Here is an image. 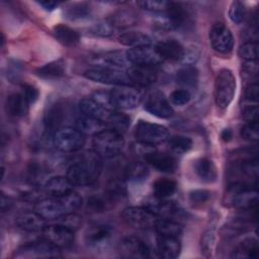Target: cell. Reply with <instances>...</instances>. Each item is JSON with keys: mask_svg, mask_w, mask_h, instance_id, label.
<instances>
[{"mask_svg": "<svg viewBox=\"0 0 259 259\" xmlns=\"http://www.w3.org/2000/svg\"><path fill=\"white\" fill-rule=\"evenodd\" d=\"M165 17L170 25L171 30L182 26L188 18L187 9L179 3L170 2L169 7L165 11Z\"/></svg>", "mask_w": 259, "mask_h": 259, "instance_id": "obj_27", "label": "cell"}, {"mask_svg": "<svg viewBox=\"0 0 259 259\" xmlns=\"http://www.w3.org/2000/svg\"><path fill=\"white\" fill-rule=\"evenodd\" d=\"M151 251L148 244L137 237H126L119 244V253L126 258H148Z\"/></svg>", "mask_w": 259, "mask_h": 259, "instance_id": "obj_16", "label": "cell"}, {"mask_svg": "<svg viewBox=\"0 0 259 259\" xmlns=\"http://www.w3.org/2000/svg\"><path fill=\"white\" fill-rule=\"evenodd\" d=\"M42 233L46 240L60 249L68 248L74 243V232L60 224L47 225Z\"/></svg>", "mask_w": 259, "mask_h": 259, "instance_id": "obj_14", "label": "cell"}, {"mask_svg": "<svg viewBox=\"0 0 259 259\" xmlns=\"http://www.w3.org/2000/svg\"><path fill=\"white\" fill-rule=\"evenodd\" d=\"M241 137L250 142H257L259 138V127H258V122L253 121V122H248L241 128Z\"/></svg>", "mask_w": 259, "mask_h": 259, "instance_id": "obj_50", "label": "cell"}, {"mask_svg": "<svg viewBox=\"0 0 259 259\" xmlns=\"http://www.w3.org/2000/svg\"><path fill=\"white\" fill-rule=\"evenodd\" d=\"M66 65L64 60L59 59L39 67L35 73L42 79H58L65 74Z\"/></svg>", "mask_w": 259, "mask_h": 259, "instance_id": "obj_31", "label": "cell"}, {"mask_svg": "<svg viewBox=\"0 0 259 259\" xmlns=\"http://www.w3.org/2000/svg\"><path fill=\"white\" fill-rule=\"evenodd\" d=\"M19 229L26 232H42L46 228V220L37 212H25L16 219Z\"/></svg>", "mask_w": 259, "mask_h": 259, "instance_id": "obj_25", "label": "cell"}, {"mask_svg": "<svg viewBox=\"0 0 259 259\" xmlns=\"http://www.w3.org/2000/svg\"><path fill=\"white\" fill-rule=\"evenodd\" d=\"M258 253V244L256 239L247 238L242 241L233 251V258H255Z\"/></svg>", "mask_w": 259, "mask_h": 259, "instance_id": "obj_35", "label": "cell"}, {"mask_svg": "<svg viewBox=\"0 0 259 259\" xmlns=\"http://www.w3.org/2000/svg\"><path fill=\"white\" fill-rule=\"evenodd\" d=\"M79 109L82 114L93 117L104 124H107L111 115L115 111H111L93 99L91 96L83 98L79 103Z\"/></svg>", "mask_w": 259, "mask_h": 259, "instance_id": "obj_18", "label": "cell"}, {"mask_svg": "<svg viewBox=\"0 0 259 259\" xmlns=\"http://www.w3.org/2000/svg\"><path fill=\"white\" fill-rule=\"evenodd\" d=\"M232 137H233V134H232V131L230 128H225L221 133V138L225 142H229L232 139Z\"/></svg>", "mask_w": 259, "mask_h": 259, "instance_id": "obj_60", "label": "cell"}, {"mask_svg": "<svg viewBox=\"0 0 259 259\" xmlns=\"http://www.w3.org/2000/svg\"><path fill=\"white\" fill-rule=\"evenodd\" d=\"M155 229L159 235L177 237L182 233V227L178 222L172 219L160 218L155 226Z\"/></svg>", "mask_w": 259, "mask_h": 259, "instance_id": "obj_38", "label": "cell"}, {"mask_svg": "<svg viewBox=\"0 0 259 259\" xmlns=\"http://www.w3.org/2000/svg\"><path fill=\"white\" fill-rule=\"evenodd\" d=\"M246 16L245 5L240 1L232 2L229 9V17L235 23H241L244 21Z\"/></svg>", "mask_w": 259, "mask_h": 259, "instance_id": "obj_46", "label": "cell"}, {"mask_svg": "<svg viewBox=\"0 0 259 259\" xmlns=\"http://www.w3.org/2000/svg\"><path fill=\"white\" fill-rule=\"evenodd\" d=\"M105 124L93 117L87 116L85 114L80 115L75 120V128L78 130L80 133L85 135H96L100 131L103 130Z\"/></svg>", "mask_w": 259, "mask_h": 259, "instance_id": "obj_32", "label": "cell"}, {"mask_svg": "<svg viewBox=\"0 0 259 259\" xmlns=\"http://www.w3.org/2000/svg\"><path fill=\"white\" fill-rule=\"evenodd\" d=\"M242 116L248 122L257 121L258 119V107L257 105L247 104L242 108Z\"/></svg>", "mask_w": 259, "mask_h": 259, "instance_id": "obj_53", "label": "cell"}, {"mask_svg": "<svg viewBox=\"0 0 259 259\" xmlns=\"http://www.w3.org/2000/svg\"><path fill=\"white\" fill-rule=\"evenodd\" d=\"M118 40L120 44L132 48L152 46L153 42L152 38L142 31H127L121 33L118 36Z\"/></svg>", "mask_w": 259, "mask_h": 259, "instance_id": "obj_33", "label": "cell"}, {"mask_svg": "<svg viewBox=\"0 0 259 259\" xmlns=\"http://www.w3.org/2000/svg\"><path fill=\"white\" fill-rule=\"evenodd\" d=\"M181 244L177 237L162 236L157 238V252L160 257L165 259H174L179 256Z\"/></svg>", "mask_w": 259, "mask_h": 259, "instance_id": "obj_22", "label": "cell"}, {"mask_svg": "<svg viewBox=\"0 0 259 259\" xmlns=\"http://www.w3.org/2000/svg\"><path fill=\"white\" fill-rule=\"evenodd\" d=\"M29 103L21 93H13L5 100V110L9 115L15 117L24 116L28 112Z\"/></svg>", "mask_w": 259, "mask_h": 259, "instance_id": "obj_26", "label": "cell"}, {"mask_svg": "<svg viewBox=\"0 0 259 259\" xmlns=\"http://www.w3.org/2000/svg\"><path fill=\"white\" fill-rule=\"evenodd\" d=\"M110 22L114 27H130L134 25L137 22V17L134 12L128 10H120L112 15L111 18H109Z\"/></svg>", "mask_w": 259, "mask_h": 259, "instance_id": "obj_40", "label": "cell"}, {"mask_svg": "<svg viewBox=\"0 0 259 259\" xmlns=\"http://www.w3.org/2000/svg\"><path fill=\"white\" fill-rule=\"evenodd\" d=\"M104 206H105L104 201L98 197H91L88 199V207L94 211L102 210Z\"/></svg>", "mask_w": 259, "mask_h": 259, "instance_id": "obj_57", "label": "cell"}, {"mask_svg": "<svg viewBox=\"0 0 259 259\" xmlns=\"http://www.w3.org/2000/svg\"><path fill=\"white\" fill-rule=\"evenodd\" d=\"M21 94L24 96L29 104L34 103L38 98V90L31 85H24Z\"/></svg>", "mask_w": 259, "mask_h": 259, "instance_id": "obj_54", "label": "cell"}, {"mask_svg": "<svg viewBox=\"0 0 259 259\" xmlns=\"http://www.w3.org/2000/svg\"><path fill=\"white\" fill-rule=\"evenodd\" d=\"M53 143L59 151L72 153L82 149L85 144V136L75 127H63L54 134Z\"/></svg>", "mask_w": 259, "mask_h": 259, "instance_id": "obj_7", "label": "cell"}, {"mask_svg": "<svg viewBox=\"0 0 259 259\" xmlns=\"http://www.w3.org/2000/svg\"><path fill=\"white\" fill-rule=\"evenodd\" d=\"M109 93L115 109L136 108L143 98L140 90L130 85L118 86Z\"/></svg>", "mask_w": 259, "mask_h": 259, "instance_id": "obj_10", "label": "cell"}, {"mask_svg": "<svg viewBox=\"0 0 259 259\" xmlns=\"http://www.w3.org/2000/svg\"><path fill=\"white\" fill-rule=\"evenodd\" d=\"M141 8L148 10V11H154V12H162L166 11L167 8L170 5V2L168 1H158V0H144L139 1L137 3Z\"/></svg>", "mask_w": 259, "mask_h": 259, "instance_id": "obj_48", "label": "cell"}, {"mask_svg": "<svg viewBox=\"0 0 259 259\" xmlns=\"http://www.w3.org/2000/svg\"><path fill=\"white\" fill-rule=\"evenodd\" d=\"M215 247V234L213 231H206L201 238V252L205 257H210Z\"/></svg>", "mask_w": 259, "mask_h": 259, "instance_id": "obj_47", "label": "cell"}, {"mask_svg": "<svg viewBox=\"0 0 259 259\" xmlns=\"http://www.w3.org/2000/svg\"><path fill=\"white\" fill-rule=\"evenodd\" d=\"M258 195L256 189L242 182L230 184L224 195V203L228 206L249 210L256 207Z\"/></svg>", "mask_w": 259, "mask_h": 259, "instance_id": "obj_2", "label": "cell"}, {"mask_svg": "<svg viewBox=\"0 0 259 259\" xmlns=\"http://www.w3.org/2000/svg\"><path fill=\"white\" fill-rule=\"evenodd\" d=\"M74 184L67 176H55L50 178L46 184V191L54 197L64 196L73 191Z\"/></svg>", "mask_w": 259, "mask_h": 259, "instance_id": "obj_24", "label": "cell"}, {"mask_svg": "<svg viewBox=\"0 0 259 259\" xmlns=\"http://www.w3.org/2000/svg\"><path fill=\"white\" fill-rule=\"evenodd\" d=\"M243 71L245 74H248L249 76L256 75L258 71L257 61H245L243 65Z\"/></svg>", "mask_w": 259, "mask_h": 259, "instance_id": "obj_56", "label": "cell"}, {"mask_svg": "<svg viewBox=\"0 0 259 259\" xmlns=\"http://www.w3.org/2000/svg\"><path fill=\"white\" fill-rule=\"evenodd\" d=\"M64 120V110L61 106V104L56 103L52 104L49 108L48 111L45 113V118H44V123L46 131L48 133H53L54 134L60 130V125L63 123Z\"/></svg>", "mask_w": 259, "mask_h": 259, "instance_id": "obj_28", "label": "cell"}, {"mask_svg": "<svg viewBox=\"0 0 259 259\" xmlns=\"http://www.w3.org/2000/svg\"><path fill=\"white\" fill-rule=\"evenodd\" d=\"M107 125H108V128L114 130L121 134L122 132L127 130V127L130 125V117L125 114L115 111V112H113L110 119L108 120Z\"/></svg>", "mask_w": 259, "mask_h": 259, "instance_id": "obj_42", "label": "cell"}, {"mask_svg": "<svg viewBox=\"0 0 259 259\" xmlns=\"http://www.w3.org/2000/svg\"><path fill=\"white\" fill-rule=\"evenodd\" d=\"M210 197V192L206 189H195L189 192V199L193 203H203Z\"/></svg>", "mask_w": 259, "mask_h": 259, "instance_id": "obj_52", "label": "cell"}, {"mask_svg": "<svg viewBox=\"0 0 259 259\" xmlns=\"http://www.w3.org/2000/svg\"><path fill=\"white\" fill-rule=\"evenodd\" d=\"M55 37L64 46L72 47L79 41V33L65 24H57L53 28Z\"/></svg>", "mask_w": 259, "mask_h": 259, "instance_id": "obj_34", "label": "cell"}, {"mask_svg": "<svg viewBox=\"0 0 259 259\" xmlns=\"http://www.w3.org/2000/svg\"><path fill=\"white\" fill-rule=\"evenodd\" d=\"M122 218L127 225L139 230H148L155 228L160 219L148 207L130 206L123 209Z\"/></svg>", "mask_w": 259, "mask_h": 259, "instance_id": "obj_8", "label": "cell"}, {"mask_svg": "<svg viewBox=\"0 0 259 259\" xmlns=\"http://www.w3.org/2000/svg\"><path fill=\"white\" fill-rule=\"evenodd\" d=\"M84 77L97 83L115 85V86H125L131 85L132 81L130 80L126 72H122L118 69L110 68H96L89 69L85 71Z\"/></svg>", "mask_w": 259, "mask_h": 259, "instance_id": "obj_9", "label": "cell"}, {"mask_svg": "<svg viewBox=\"0 0 259 259\" xmlns=\"http://www.w3.org/2000/svg\"><path fill=\"white\" fill-rule=\"evenodd\" d=\"M10 205H11V202H10V200L8 199V197H5V196L2 194V196H1V210H2V211L8 210L9 207H10Z\"/></svg>", "mask_w": 259, "mask_h": 259, "instance_id": "obj_59", "label": "cell"}, {"mask_svg": "<svg viewBox=\"0 0 259 259\" xmlns=\"http://www.w3.org/2000/svg\"><path fill=\"white\" fill-rule=\"evenodd\" d=\"M238 55L244 61H257L258 45L254 41L245 42L239 48Z\"/></svg>", "mask_w": 259, "mask_h": 259, "instance_id": "obj_45", "label": "cell"}, {"mask_svg": "<svg viewBox=\"0 0 259 259\" xmlns=\"http://www.w3.org/2000/svg\"><path fill=\"white\" fill-rule=\"evenodd\" d=\"M126 75L132 83H136L144 87L154 84L158 78L157 71L154 69V67L150 66H130L126 70Z\"/></svg>", "mask_w": 259, "mask_h": 259, "instance_id": "obj_19", "label": "cell"}, {"mask_svg": "<svg viewBox=\"0 0 259 259\" xmlns=\"http://www.w3.org/2000/svg\"><path fill=\"white\" fill-rule=\"evenodd\" d=\"M245 99L248 101H257L258 98V84L250 83L245 89Z\"/></svg>", "mask_w": 259, "mask_h": 259, "instance_id": "obj_55", "label": "cell"}, {"mask_svg": "<svg viewBox=\"0 0 259 259\" xmlns=\"http://www.w3.org/2000/svg\"><path fill=\"white\" fill-rule=\"evenodd\" d=\"M236 92V79L229 69H222L214 81V101L222 108H227L233 101Z\"/></svg>", "mask_w": 259, "mask_h": 259, "instance_id": "obj_4", "label": "cell"}, {"mask_svg": "<svg viewBox=\"0 0 259 259\" xmlns=\"http://www.w3.org/2000/svg\"><path fill=\"white\" fill-rule=\"evenodd\" d=\"M61 256V249L46 239L24 244L19 247L14 254V257L20 259L57 258Z\"/></svg>", "mask_w": 259, "mask_h": 259, "instance_id": "obj_6", "label": "cell"}, {"mask_svg": "<svg viewBox=\"0 0 259 259\" xmlns=\"http://www.w3.org/2000/svg\"><path fill=\"white\" fill-rule=\"evenodd\" d=\"M114 28L115 27L112 25L110 20L106 19V20H101V21H98L97 23H95L91 27V31H92V33H94L95 35H98V36H109L113 33Z\"/></svg>", "mask_w": 259, "mask_h": 259, "instance_id": "obj_49", "label": "cell"}, {"mask_svg": "<svg viewBox=\"0 0 259 259\" xmlns=\"http://www.w3.org/2000/svg\"><path fill=\"white\" fill-rule=\"evenodd\" d=\"M125 55L131 64L139 66L154 67L163 61L156 48H153L152 46L132 48L126 51Z\"/></svg>", "mask_w": 259, "mask_h": 259, "instance_id": "obj_12", "label": "cell"}, {"mask_svg": "<svg viewBox=\"0 0 259 259\" xmlns=\"http://www.w3.org/2000/svg\"><path fill=\"white\" fill-rule=\"evenodd\" d=\"M112 237V229L108 225L95 224L90 226L85 233V242L93 248L104 247Z\"/></svg>", "mask_w": 259, "mask_h": 259, "instance_id": "obj_17", "label": "cell"}, {"mask_svg": "<svg viewBox=\"0 0 259 259\" xmlns=\"http://www.w3.org/2000/svg\"><path fill=\"white\" fill-rule=\"evenodd\" d=\"M176 81L179 85L185 88H193L198 81V72L194 67L187 65L177 72Z\"/></svg>", "mask_w": 259, "mask_h": 259, "instance_id": "obj_36", "label": "cell"}, {"mask_svg": "<svg viewBox=\"0 0 259 259\" xmlns=\"http://www.w3.org/2000/svg\"><path fill=\"white\" fill-rule=\"evenodd\" d=\"M146 207L155 212L159 218H167L171 219L181 212L179 206L173 201H169L166 199H160L155 197L152 200L147 202Z\"/></svg>", "mask_w": 259, "mask_h": 259, "instance_id": "obj_23", "label": "cell"}, {"mask_svg": "<svg viewBox=\"0 0 259 259\" xmlns=\"http://www.w3.org/2000/svg\"><path fill=\"white\" fill-rule=\"evenodd\" d=\"M190 93L187 89H176L170 94V102L177 106L185 105L190 100Z\"/></svg>", "mask_w": 259, "mask_h": 259, "instance_id": "obj_51", "label": "cell"}, {"mask_svg": "<svg viewBox=\"0 0 259 259\" xmlns=\"http://www.w3.org/2000/svg\"><path fill=\"white\" fill-rule=\"evenodd\" d=\"M177 184L172 179L161 178L154 182L153 184V191L154 196L160 199H166L174 194L176 191Z\"/></svg>", "mask_w": 259, "mask_h": 259, "instance_id": "obj_37", "label": "cell"}, {"mask_svg": "<svg viewBox=\"0 0 259 259\" xmlns=\"http://www.w3.org/2000/svg\"><path fill=\"white\" fill-rule=\"evenodd\" d=\"M96 63L110 69L126 68L130 67L131 64L126 58V55L120 52H109L102 56H99L96 58Z\"/></svg>", "mask_w": 259, "mask_h": 259, "instance_id": "obj_30", "label": "cell"}, {"mask_svg": "<svg viewBox=\"0 0 259 259\" xmlns=\"http://www.w3.org/2000/svg\"><path fill=\"white\" fill-rule=\"evenodd\" d=\"M37 3H38L39 6H41L44 9L49 10V11L56 9V8L61 4V3L58 2V1H48V0H46V1H39V2H37Z\"/></svg>", "mask_w": 259, "mask_h": 259, "instance_id": "obj_58", "label": "cell"}, {"mask_svg": "<svg viewBox=\"0 0 259 259\" xmlns=\"http://www.w3.org/2000/svg\"><path fill=\"white\" fill-rule=\"evenodd\" d=\"M209 40L212 49L221 54L230 53L234 47L233 34L222 22H217L211 26L209 30Z\"/></svg>", "mask_w": 259, "mask_h": 259, "instance_id": "obj_11", "label": "cell"}, {"mask_svg": "<svg viewBox=\"0 0 259 259\" xmlns=\"http://www.w3.org/2000/svg\"><path fill=\"white\" fill-rule=\"evenodd\" d=\"M149 174V167L143 162H133L125 169V177L132 182H143Z\"/></svg>", "mask_w": 259, "mask_h": 259, "instance_id": "obj_39", "label": "cell"}, {"mask_svg": "<svg viewBox=\"0 0 259 259\" xmlns=\"http://www.w3.org/2000/svg\"><path fill=\"white\" fill-rule=\"evenodd\" d=\"M145 160L157 171L163 173H172L177 168L176 159L167 153L151 151L145 156Z\"/></svg>", "mask_w": 259, "mask_h": 259, "instance_id": "obj_20", "label": "cell"}, {"mask_svg": "<svg viewBox=\"0 0 259 259\" xmlns=\"http://www.w3.org/2000/svg\"><path fill=\"white\" fill-rule=\"evenodd\" d=\"M102 170L100 157L93 152L78 156L68 167L67 177L74 185H91L99 177Z\"/></svg>", "mask_w": 259, "mask_h": 259, "instance_id": "obj_1", "label": "cell"}, {"mask_svg": "<svg viewBox=\"0 0 259 259\" xmlns=\"http://www.w3.org/2000/svg\"><path fill=\"white\" fill-rule=\"evenodd\" d=\"M35 212L42 217L46 221L58 220L63 214L69 212L65 203L61 197H51L45 198L37 202L35 205Z\"/></svg>", "mask_w": 259, "mask_h": 259, "instance_id": "obj_15", "label": "cell"}, {"mask_svg": "<svg viewBox=\"0 0 259 259\" xmlns=\"http://www.w3.org/2000/svg\"><path fill=\"white\" fill-rule=\"evenodd\" d=\"M168 146L170 150L176 154H184L192 147V141L188 137L173 136L168 138Z\"/></svg>", "mask_w": 259, "mask_h": 259, "instance_id": "obj_41", "label": "cell"}, {"mask_svg": "<svg viewBox=\"0 0 259 259\" xmlns=\"http://www.w3.org/2000/svg\"><path fill=\"white\" fill-rule=\"evenodd\" d=\"M57 221H58L57 224H60L66 228L70 229L73 232L78 230L82 224V218L73 211L63 214Z\"/></svg>", "mask_w": 259, "mask_h": 259, "instance_id": "obj_44", "label": "cell"}, {"mask_svg": "<svg viewBox=\"0 0 259 259\" xmlns=\"http://www.w3.org/2000/svg\"><path fill=\"white\" fill-rule=\"evenodd\" d=\"M66 15L72 20L83 19L90 15V7L85 3H78L67 7Z\"/></svg>", "mask_w": 259, "mask_h": 259, "instance_id": "obj_43", "label": "cell"}, {"mask_svg": "<svg viewBox=\"0 0 259 259\" xmlns=\"http://www.w3.org/2000/svg\"><path fill=\"white\" fill-rule=\"evenodd\" d=\"M94 152L100 158H113L123 149L124 140L122 135L111 128H103L94 135L92 141Z\"/></svg>", "mask_w": 259, "mask_h": 259, "instance_id": "obj_3", "label": "cell"}, {"mask_svg": "<svg viewBox=\"0 0 259 259\" xmlns=\"http://www.w3.org/2000/svg\"><path fill=\"white\" fill-rule=\"evenodd\" d=\"M135 137L140 144L155 146L168 140V130L158 123L140 120L135 126Z\"/></svg>", "mask_w": 259, "mask_h": 259, "instance_id": "obj_5", "label": "cell"}, {"mask_svg": "<svg viewBox=\"0 0 259 259\" xmlns=\"http://www.w3.org/2000/svg\"><path fill=\"white\" fill-rule=\"evenodd\" d=\"M156 50L162 60L167 61H181L185 55V49L176 39H165L160 41Z\"/></svg>", "mask_w": 259, "mask_h": 259, "instance_id": "obj_21", "label": "cell"}, {"mask_svg": "<svg viewBox=\"0 0 259 259\" xmlns=\"http://www.w3.org/2000/svg\"><path fill=\"white\" fill-rule=\"evenodd\" d=\"M194 170L196 175L207 183L214 182L218 177V172L214 164L207 158H200L195 162Z\"/></svg>", "mask_w": 259, "mask_h": 259, "instance_id": "obj_29", "label": "cell"}, {"mask_svg": "<svg viewBox=\"0 0 259 259\" xmlns=\"http://www.w3.org/2000/svg\"><path fill=\"white\" fill-rule=\"evenodd\" d=\"M144 108L151 114L160 117L168 118L173 115V108L170 102L161 91H152L146 98Z\"/></svg>", "mask_w": 259, "mask_h": 259, "instance_id": "obj_13", "label": "cell"}]
</instances>
